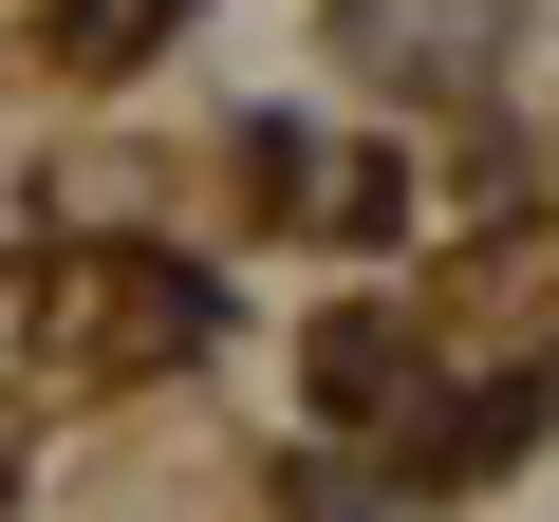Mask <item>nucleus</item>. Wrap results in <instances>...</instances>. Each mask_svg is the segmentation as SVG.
<instances>
[{
	"label": "nucleus",
	"mask_w": 559,
	"mask_h": 522,
	"mask_svg": "<svg viewBox=\"0 0 559 522\" xmlns=\"http://www.w3.org/2000/svg\"><path fill=\"white\" fill-rule=\"evenodd\" d=\"M57 38H75V57H131V38H150V0H57Z\"/></svg>",
	"instance_id": "obj_1"
}]
</instances>
